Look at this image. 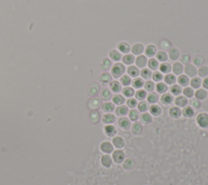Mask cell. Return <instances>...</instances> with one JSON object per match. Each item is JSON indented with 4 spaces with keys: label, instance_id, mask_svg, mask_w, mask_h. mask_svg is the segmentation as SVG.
Listing matches in <instances>:
<instances>
[{
    "label": "cell",
    "instance_id": "1",
    "mask_svg": "<svg viewBox=\"0 0 208 185\" xmlns=\"http://www.w3.org/2000/svg\"><path fill=\"white\" fill-rule=\"evenodd\" d=\"M124 72H125V67L122 63H116V64H114L113 67L111 68V74L115 78L120 77Z\"/></svg>",
    "mask_w": 208,
    "mask_h": 185
},
{
    "label": "cell",
    "instance_id": "2",
    "mask_svg": "<svg viewBox=\"0 0 208 185\" xmlns=\"http://www.w3.org/2000/svg\"><path fill=\"white\" fill-rule=\"evenodd\" d=\"M197 123L199 126L203 128L208 127V114L201 113L197 117Z\"/></svg>",
    "mask_w": 208,
    "mask_h": 185
},
{
    "label": "cell",
    "instance_id": "3",
    "mask_svg": "<svg viewBox=\"0 0 208 185\" xmlns=\"http://www.w3.org/2000/svg\"><path fill=\"white\" fill-rule=\"evenodd\" d=\"M125 158V154L120 149H117L116 151H114L112 154V160L117 164H120L124 161Z\"/></svg>",
    "mask_w": 208,
    "mask_h": 185
},
{
    "label": "cell",
    "instance_id": "4",
    "mask_svg": "<svg viewBox=\"0 0 208 185\" xmlns=\"http://www.w3.org/2000/svg\"><path fill=\"white\" fill-rule=\"evenodd\" d=\"M100 149H101V150H102L103 153L109 154L113 152L114 146L111 142H109V141H104V142H103V143L101 144V145H100Z\"/></svg>",
    "mask_w": 208,
    "mask_h": 185
},
{
    "label": "cell",
    "instance_id": "5",
    "mask_svg": "<svg viewBox=\"0 0 208 185\" xmlns=\"http://www.w3.org/2000/svg\"><path fill=\"white\" fill-rule=\"evenodd\" d=\"M118 124H119L120 127L122 128L123 130H128L131 126V122L128 118L121 117L120 118V119L118 121Z\"/></svg>",
    "mask_w": 208,
    "mask_h": 185
},
{
    "label": "cell",
    "instance_id": "6",
    "mask_svg": "<svg viewBox=\"0 0 208 185\" xmlns=\"http://www.w3.org/2000/svg\"><path fill=\"white\" fill-rule=\"evenodd\" d=\"M185 72H186V74L188 76V77H194L195 76L197 75L198 71H197V69H196V68H195L194 65L188 63V64H186V65Z\"/></svg>",
    "mask_w": 208,
    "mask_h": 185
},
{
    "label": "cell",
    "instance_id": "7",
    "mask_svg": "<svg viewBox=\"0 0 208 185\" xmlns=\"http://www.w3.org/2000/svg\"><path fill=\"white\" fill-rule=\"evenodd\" d=\"M111 80H112V77L108 72H104L99 78V81L101 83V85H106L109 83H111Z\"/></svg>",
    "mask_w": 208,
    "mask_h": 185
},
{
    "label": "cell",
    "instance_id": "8",
    "mask_svg": "<svg viewBox=\"0 0 208 185\" xmlns=\"http://www.w3.org/2000/svg\"><path fill=\"white\" fill-rule=\"evenodd\" d=\"M112 143H113L114 147L118 149H123L124 147V144H125L124 140L121 136H115L113 140H112Z\"/></svg>",
    "mask_w": 208,
    "mask_h": 185
},
{
    "label": "cell",
    "instance_id": "9",
    "mask_svg": "<svg viewBox=\"0 0 208 185\" xmlns=\"http://www.w3.org/2000/svg\"><path fill=\"white\" fill-rule=\"evenodd\" d=\"M100 88L99 84L97 83H92L89 86V89H88V94L90 96H96L99 93Z\"/></svg>",
    "mask_w": 208,
    "mask_h": 185
},
{
    "label": "cell",
    "instance_id": "10",
    "mask_svg": "<svg viewBox=\"0 0 208 185\" xmlns=\"http://www.w3.org/2000/svg\"><path fill=\"white\" fill-rule=\"evenodd\" d=\"M142 125L140 122H134L132 125V132L135 135H139L142 131Z\"/></svg>",
    "mask_w": 208,
    "mask_h": 185
},
{
    "label": "cell",
    "instance_id": "11",
    "mask_svg": "<svg viewBox=\"0 0 208 185\" xmlns=\"http://www.w3.org/2000/svg\"><path fill=\"white\" fill-rule=\"evenodd\" d=\"M104 131L106 133V135L109 137H112L116 134V129L113 125H107L104 127Z\"/></svg>",
    "mask_w": 208,
    "mask_h": 185
},
{
    "label": "cell",
    "instance_id": "12",
    "mask_svg": "<svg viewBox=\"0 0 208 185\" xmlns=\"http://www.w3.org/2000/svg\"><path fill=\"white\" fill-rule=\"evenodd\" d=\"M101 163L103 164V166L104 167H107V168H109V167L111 166L112 164V159L111 158V156H109L108 154H105L102 157V159H101Z\"/></svg>",
    "mask_w": 208,
    "mask_h": 185
},
{
    "label": "cell",
    "instance_id": "13",
    "mask_svg": "<svg viewBox=\"0 0 208 185\" xmlns=\"http://www.w3.org/2000/svg\"><path fill=\"white\" fill-rule=\"evenodd\" d=\"M146 63H147V59L144 55H139L136 59V64L138 68H145Z\"/></svg>",
    "mask_w": 208,
    "mask_h": 185
},
{
    "label": "cell",
    "instance_id": "14",
    "mask_svg": "<svg viewBox=\"0 0 208 185\" xmlns=\"http://www.w3.org/2000/svg\"><path fill=\"white\" fill-rule=\"evenodd\" d=\"M175 103L178 107H185L188 104V100L184 96H179L175 100Z\"/></svg>",
    "mask_w": 208,
    "mask_h": 185
},
{
    "label": "cell",
    "instance_id": "15",
    "mask_svg": "<svg viewBox=\"0 0 208 185\" xmlns=\"http://www.w3.org/2000/svg\"><path fill=\"white\" fill-rule=\"evenodd\" d=\"M115 120H116V117L112 114H105L103 117V122L105 124H111L115 122Z\"/></svg>",
    "mask_w": 208,
    "mask_h": 185
},
{
    "label": "cell",
    "instance_id": "16",
    "mask_svg": "<svg viewBox=\"0 0 208 185\" xmlns=\"http://www.w3.org/2000/svg\"><path fill=\"white\" fill-rule=\"evenodd\" d=\"M195 97L198 100H204L207 97V92L203 89H199L195 93Z\"/></svg>",
    "mask_w": 208,
    "mask_h": 185
},
{
    "label": "cell",
    "instance_id": "17",
    "mask_svg": "<svg viewBox=\"0 0 208 185\" xmlns=\"http://www.w3.org/2000/svg\"><path fill=\"white\" fill-rule=\"evenodd\" d=\"M114 109H115L114 104L111 103V102H105L102 106V110H103L105 113H111V112L113 111Z\"/></svg>",
    "mask_w": 208,
    "mask_h": 185
},
{
    "label": "cell",
    "instance_id": "18",
    "mask_svg": "<svg viewBox=\"0 0 208 185\" xmlns=\"http://www.w3.org/2000/svg\"><path fill=\"white\" fill-rule=\"evenodd\" d=\"M140 120L141 123H143L145 124H148L152 121V116H151L150 114L145 112V113L141 114L140 115Z\"/></svg>",
    "mask_w": 208,
    "mask_h": 185
},
{
    "label": "cell",
    "instance_id": "19",
    "mask_svg": "<svg viewBox=\"0 0 208 185\" xmlns=\"http://www.w3.org/2000/svg\"><path fill=\"white\" fill-rule=\"evenodd\" d=\"M134 167H135V162L132 158H127L123 163V167L125 170H132Z\"/></svg>",
    "mask_w": 208,
    "mask_h": 185
},
{
    "label": "cell",
    "instance_id": "20",
    "mask_svg": "<svg viewBox=\"0 0 208 185\" xmlns=\"http://www.w3.org/2000/svg\"><path fill=\"white\" fill-rule=\"evenodd\" d=\"M109 56H110V58L112 59L113 61H116V62L120 61V60L121 59V58H122L121 54L116 50H111V52H110V54H109Z\"/></svg>",
    "mask_w": 208,
    "mask_h": 185
},
{
    "label": "cell",
    "instance_id": "21",
    "mask_svg": "<svg viewBox=\"0 0 208 185\" xmlns=\"http://www.w3.org/2000/svg\"><path fill=\"white\" fill-rule=\"evenodd\" d=\"M128 112V109L126 106H120L116 110V114L119 116H124Z\"/></svg>",
    "mask_w": 208,
    "mask_h": 185
},
{
    "label": "cell",
    "instance_id": "22",
    "mask_svg": "<svg viewBox=\"0 0 208 185\" xmlns=\"http://www.w3.org/2000/svg\"><path fill=\"white\" fill-rule=\"evenodd\" d=\"M169 115H170V116L172 118L177 119V118H179L181 116V110H180L179 107H176V106L175 107H172V108L170 109V110H169Z\"/></svg>",
    "mask_w": 208,
    "mask_h": 185
},
{
    "label": "cell",
    "instance_id": "23",
    "mask_svg": "<svg viewBox=\"0 0 208 185\" xmlns=\"http://www.w3.org/2000/svg\"><path fill=\"white\" fill-rule=\"evenodd\" d=\"M143 50H144V47H143V45L142 44H140V43H137V44H135V45L133 46L132 48V52L133 54H141L142 52H143Z\"/></svg>",
    "mask_w": 208,
    "mask_h": 185
},
{
    "label": "cell",
    "instance_id": "24",
    "mask_svg": "<svg viewBox=\"0 0 208 185\" xmlns=\"http://www.w3.org/2000/svg\"><path fill=\"white\" fill-rule=\"evenodd\" d=\"M101 98L104 101H107L111 98V92L107 88H103L101 91Z\"/></svg>",
    "mask_w": 208,
    "mask_h": 185
},
{
    "label": "cell",
    "instance_id": "25",
    "mask_svg": "<svg viewBox=\"0 0 208 185\" xmlns=\"http://www.w3.org/2000/svg\"><path fill=\"white\" fill-rule=\"evenodd\" d=\"M110 88H111V89L112 92L114 93H116V94H118V93H120V91H121V85H120V83L118 81H112L111 83V85H110Z\"/></svg>",
    "mask_w": 208,
    "mask_h": 185
},
{
    "label": "cell",
    "instance_id": "26",
    "mask_svg": "<svg viewBox=\"0 0 208 185\" xmlns=\"http://www.w3.org/2000/svg\"><path fill=\"white\" fill-rule=\"evenodd\" d=\"M180 56V51L177 48H172L169 51V58L172 60H177L179 59Z\"/></svg>",
    "mask_w": 208,
    "mask_h": 185
},
{
    "label": "cell",
    "instance_id": "27",
    "mask_svg": "<svg viewBox=\"0 0 208 185\" xmlns=\"http://www.w3.org/2000/svg\"><path fill=\"white\" fill-rule=\"evenodd\" d=\"M172 70H173V72H174L175 75H181L184 71V68H183L181 63H175L173 67H172Z\"/></svg>",
    "mask_w": 208,
    "mask_h": 185
},
{
    "label": "cell",
    "instance_id": "28",
    "mask_svg": "<svg viewBox=\"0 0 208 185\" xmlns=\"http://www.w3.org/2000/svg\"><path fill=\"white\" fill-rule=\"evenodd\" d=\"M182 114H183V115H184L185 117L190 118L194 115V110L193 109L192 106H186V107H185L184 110H183Z\"/></svg>",
    "mask_w": 208,
    "mask_h": 185
},
{
    "label": "cell",
    "instance_id": "29",
    "mask_svg": "<svg viewBox=\"0 0 208 185\" xmlns=\"http://www.w3.org/2000/svg\"><path fill=\"white\" fill-rule=\"evenodd\" d=\"M172 101H173V97L169 94H163L161 98V102L164 105H169L172 103Z\"/></svg>",
    "mask_w": 208,
    "mask_h": 185
},
{
    "label": "cell",
    "instance_id": "30",
    "mask_svg": "<svg viewBox=\"0 0 208 185\" xmlns=\"http://www.w3.org/2000/svg\"><path fill=\"white\" fill-rule=\"evenodd\" d=\"M149 109L150 114L154 116H158L161 114V108L158 105H152Z\"/></svg>",
    "mask_w": 208,
    "mask_h": 185
},
{
    "label": "cell",
    "instance_id": "31",
    "mask_svg": "<svg viewBox=\"0 0 208 185\" xmlns=\"http://www.w3.org/2000/svg\"><path fill=\"white\" fill-rule=\"evenodd\" d=\"M128 73L130 77H138L140 72H139V69L135 66H130L129 68H128Z\"/></svg>",
    "mask_w": 208,
    "mask_h": 185
},
{
    "label": "cell",
    "instance_id": "32",
    "mask_svg": "<svg viewBox=\"0 0 208 185\" xmlns=\"http://www.w3.org/2000/svg\"><path fill=\"white\" fill-rule=\"evenodd\" d=\"M145 54L148 57H153L156 53V47L153 45H149L145 48Z\"/></svg>",
    "mask_w": 208,
    "mask_h": 185
},
{
    "label": "cell",
    "instance_id": "33",
    "mask_svg": "<svg viewBox=\"0 0 208 185\" xmlns=\"http://www.w3.org/2000/svg\"><path fill=\"white\" fill-rule=\"evenodd\" d=\"M118 49L122 53H128L130 50V46L126 42H120L118 45Z\"/></svg>",
    "mask_w": 208,
    "mask_h": 185
},
{
    "label": "cell",
    "instance_id": "34",
    "mask_svg": "<svg viewBox=\"0 0 208 185\" xmlns=\"http://www.w3.org/2000/svg\"><path fill=\"white\" fill-rule=\"evenodd\" d=\"M134 60H135V58L133 54H126L123 57V62L124 64H127V65L133 64Z\"/></svg>",
    "mask_w": 208,
    "mask_h": 185
},
{
    "label": "cell",
    "instance_id": "35",
    "mask_svg": "<svg viewBox=\"0 0 208 185\" xmlns=\"http://www.w3.org/2000/svg\"><path fill=\"white\" fill-rule=\"evenodd\" d=\"M150 106L148 102H146L145 101L141 102L140 103L137 105V109L140 112H145L147 110H149Z\"/></svg>",
    "mask_w": 208,
    "mask_h": 185
},
{
    "label": "cell",
    "instance_id": "36",
    "mask_svg": "<svg viewBox=\"0 0 208 185\" xmlns=\"http://www.w3.org/2000/svg\"><path fill=\"white\" fill-rule=\"evenodd\" d=\"M156 90L159 94H164L167 90V85L163 82H159L156 85Z\"/></svg>",
    "mask_w": 208,
    "mask_h": 185
},
{
    "label": "cell",
    "instance_id": "37",
    "mask_svg": "<svg viewBox=\"0 0 208 185\" xmlns=\"http://www.w3.org/2000/svg\"><path fill=\"white\" fill-rule=\"evenodd\" d=\"M190 85L194 89H198L202 85V81L199 77H194L190 81Z\"/></svg>",
    "mask_w": 208,
    "mask_h": 185
},
{
    "label": "cell",
    "instance_id": "38",
    "mask_svg": "<svg viewBox=\"0 0 208 185\" xmlns=\"http://www.w3.org/2000/svg\"><path fill=\"white\" fill-rule=\"evenodd\" d=\"M113 102L114 104H116V105H122L123 103H124V102H125V99H124V98L123 97L122 95L120 94H116L113 97Z\"/></svg>",
    "mask_w": 208,
    "mask_h": 185
},
{
    "label": "cell",
    "instance_id": "39",
    "mask_svg": "<svg viewBox=\"0 0 208 185\" xmlns=\"http://www.w3.org/2000/svg\"><path fill=\"white\" fill-rule=\"evenodd\" d=\"M141 77L143 78V79H145V80H149L152 77V72L151 71L148 69V68H144V69H142V71L141 72Z\"/></svg>",
    "mask_w": 208,
    "mask_h": 185
},
{
    "label": "cell",
    "instance_id": "40",
    "mask_svg": "<svg viewBox=\"0 0 208 185\" xmlns=\"http://www.w3.org/2000/svg\"><path fill=\"white\" fill-rule=\"evenodd\" d=\"M128 117H129V119L132 121H136L139 118V112L135 109H133L128 113Z\"/></svg>",
    "mask_w": 208,
    "mask_h": 185
},
{
    "label": "cell",
    "instance_id": "41",
    "mask_svg": "<svg viewBox=\"0 0 208 185\" xmlns=\"http://www.w3.org/2000/svg\"><path fill=\"white\" fill-rule=\"evenodd\" d=\"M178 83L181 85V86H184L186 87L189 85L190 83V80H189V77H186L185 75H181V77L178 78Z\"/></svg>",
    "mask_w": 208,
    "mask_h": 185
},
{
    "label": "cell",
    "instance_id": "42",
    "mask_svg": "<svg viewBox=\"0 0 208 185\" xmlns=\"http://www.w3.org/2000/svg\"><path fill=\"white\" fill-rule=\"evenodd\" d=\"M159 69H160L161 72H163V73H165V74H166V73H169V72H171L172 67H171V65H170L168 63H163L160 65Z\"/></svg>",
    "mask_w": 208,
    "mask_h": 185
},
{
    "label": "cell",
    "instance_id": "43",
    "mask_svg": "<svg viewBox=\"0 0 208 185\" xmlns=\"http://www.w3.org/2000/svg\"><path fill=\"white\" fill-rule=\"evenodd\" d=\"M111 60L108 59H104L103 60L102 63H101V65H100L101 69L103 70V71L108 70L109 68H111Z\"/></svg>",
    "mask_w": 208,
    "mask_h": 185
},
{
    "label": "cell",
    "instance_id": "44",
    "mask_svg": "<svg viewBox=\"0 0 208 185\" xmlns=\"http://www.w3.org/2000/svg\"><path fill=\"white\" fill-rule=\"evenodd\" d=\"M158 95H157V94H155V93H150V94L147 96V101H148L149 103H156V102H158Z\"/></svg>",
    "mask_w": 208,
    "mask_h": 185
},
{
    "label": "cell",
    "instance_id": "45",
    "mask_svg": "<svg viewBox=\"0 0 208 185\" xmlns=\"http://www.w3.org/2000/svg\"><path fill=\"white\" fill-rule=\"evenodd\" d=\"M122 93L127 98H131L134 94V90L131 87H125L122 90Z\"/></svg>",
    "mask_w": 208,
    "mask_h": 185
},
{
    "label": "cell",
    "instance_id": "46",
    "mask_svg": "<svg viewBox=\"0 0 208 185\" xmlns=\"http://www.w3.org/2000/svg\"><path fill=\"white\" fill-rule=\"evenodd\" d=\"M164 81L167 83V85H172V84H175V82L177 81L176 77L172 74H167L166 75V77H164Z\"/></svg>",
    "mask_w": 208,
    "mask_h": 185
},
{
    "label": "cell",
    "instance_id": "47",
    "mask_svg": "<svg viewBox=\"0 0 208 185\" xmlns=\"http://www.w3.org/2000/svg\"><path fill=\"white\" fill-rule=\"evenodd\" d=\"M143 85H144V82H143V80L141 78H136L133 81V86L135 89H140Z\"/></svg>",
    "mask_w": 208,
    "mask_h": 185
},
{
    "label": "cell",
    "instance_id": "48",
    "mask_svg": "<svg viewBox=\"0 0 208 185\" xmlns=\"http://www.w3.org/2000/svg\"><path fill=\"white\" fill-rule=\"evenodd\" d=\"M131 78L129 76H128V75H124L121 77L120 78V83L122 84L124 86H128L130 84H131Z\"/></svg>",
    "mask_w": 208,
    "mask_h": 185
},
{
    "label": "cell",
    "instance_id": "49",
    "mask_svg": "<svg viewBox=\"0 0 208 185\" xmlns=\"http://www.w3.org/2000/svg\"><path fill=\"white\" fill-rule=\"evenodd\" d=\"M198 76L200 77H205L208 76V67L207 66H202L198 69Z\"/></svg>",
    "mask_w": 208,
    "mask_h": 185
},
{
    "label": "cell",
    "instance_id": "50",
    "mask_svg": "<svg viewBox=\"0 0 208 185\" xmlns=\"http://www.w3.org/2000/svg\"><path fill=\"white\" fill-rule=\"evenodd\" d=\"M135 95L137 99L142 101V100H144L146 98V92H145V90H143V89H140V90L137 91Z\"/></svg>",
    "mask_w": 208,
    "mask_h": 185
},
{
    "label": "cell",
    "instance_id": "51",
    "mask_svg": "<svg viewBox=\"0 0 208 185\" xmlns=\"http://www.w3.org/2000/svg\"><path fill=\"white\" fill-rule=\"evenodd\" d=\"M148 66L151 70H156L158 68V62L155 59H150L148 62Z\"/></svg>",
    "mask_w": 208,
    "mask_h": 185
},
{
    "label": "cell",
    "instance_id": "52",
    "mask_svg": "<svg viewBox=\"0 0 208 185\" xmlns=\"http://www.w3.org/2000/svg\"><path fill=\"white\" fill-rule=\"evenodd\" d=\"M156 58L160 62H165L167 59V54L164 51H159L156 54Z\"/></svg>",
    "mask_w": 208,
    "mask_h": 185
},
{
    "label": "cell",
    "instance_id": "53",
    "mask_svg": "<svg viewBox=\"0 0 208 185\" xmlns=\"http://www.w3.org/2000/svg\"><path fill=\"white\" fill-rule=\"evenodd\" d=\"M182 92V89H181V87L178 85H174L172 86L171 88V93H172L173 95H177L181 94V93Z\"/></svg>",
    "mask_w": 208,
    "mask_h": 185
},
{
    "label": "cell",
    "instance_id": "54",
    "mask_svg": "<svg viewBox=\"0 0 208 185\" xmlns=\"http://www.w3.org/2000/svg\"><path fill=\"white\" fill-rule=\"evenodd\" d=\"M100 119V115L98 111H93L90 115V120L93 123H97L99 121Z\"/></svg>",
    "mask_w": 208,
    "mask_h": 185
},
{
    "label": "cell",
    "instance_id": "55",
    "mask_svg": "<svg viewBox=\"0 0 208 185\" xmlns=\"http://www.w3.org/2000/svg\"><path fill=\"white\" fill-rule=\"evenodd\" d=\"M183 94L184 95L186 96V98H192L194 94V89L190 87H186V89H184L183 91Z\"/></svg>",
    "mask_w": 208,
    "mask_h": 185
},
{
    "label": "cell",
    "instance_id": "56",
    "mask_svg": "<svg viewBox=\"0 0 208 185\" xmlns=\"http://www.w3.org/2000/svg\"><path fill=\"white\" fill-rule=\"evenodd\" d=\"M205 62V59L203 56L198 55V56H196L194 59V64H195L196 66H201L203 65Z\"/></svg>",
    "mask_w": 208,
    "mask_h": 185
},
{
    "label": "cell",
    "instance_id": "57",
    "mask_svg": "<svg viewBox=\"0 0 208 185\" xmlns=\"http://www.w3.org/2000/svg\"><path fill=\"white\" fill-rule=\"evenodd\" d=\"M90 107L92 109H97L98 107H99L100 106V101L98 98H94V99H92L90 101V102L89 104Z\"/></svg>",
    "mask_w": 208,
    "mask_h": 185
},
{
    "label": "cell",
    "instance_id": "58",
    "mask_svg": "<svg viewBox=\"0 0 208 185\" xmlns=\"http://www.w3.org/2000/svg\"><path fill=\"white\" fill-rule=\"evenodd\" d=\"M152 78H153V80H154V81H161L163 80V74L159 72H155L153 73Z\"/></svg>",
    "mask_w": 208,
    "mask_h": 185
},
{
    "label": "cell",
    "instance_id": "59",
    "mask_svg": "<svg viewBox=\"0 0 208 185\" xmlns=\"http://www.w3.org/2000/svg\"><path fill=\"white\" fill-rule=\"evenodd\" d=\"M144 86H145V90L149 91V92H151V91L154 90V84L153 81H146V83L144 85Z\"/></svg>",
    "mask_w": 208,
    "mask_h": 185
},
{
    "label": "cell",
    "instance_id": "60",
    "mask_svg": "<svg viewBox=\"0 0 208 185\" xmlns=\"http://www.w3.org/2000/svg\"><path fill=\"white\" fill-rule=\"evenodd\" d=\"M190 60V54L188 53H184V54L181 55V62L182 63H185V64H188Z\"/></svg>",
    "mask_w": 208,
    "mask_h": 185
},
{
    "label": "cell",
    "instance_id": "61",
    "mask_svg": "<svg viewBox=\"0 0 208 185\" xmlns=\"http://www.w3.org/2000/svg\"><path fill=\"white\" fill-rule=\"evenodd\" d=\"M137 105V102L134 98H129L127 101V106L130 108H134Z\"/></svg>",
    "mask_w": 208,
    "mask_h": 185
},
{
    "label": "cell",
    "instance_id": "62",
    "mask_svg": "<svg viewBox=\"0 0 208 185\" xmlns=\"http://www.w3.org/2000/svg\"><path fill=\"white\" fill-rule=\"evenodd\" d=\"M190 105L192 106V107H194L196 109H198L201 107V102H199V100L196 99H192L190 102Z\"/></svg>",
    "mask_w": 208,
    "mask_h": 185
},
{
    "label": "cell",
    "instance_id": "63",
    "mask_svg": "<svg viewBox=\"0 0 208 185\" xmlns=\"http://www.w3.org/2000/svg\"><path fill=\"white\" fill-rule=\"evenodd\" d=\"M203 85L205 89H208V77H206V78L204 79L203 82Z\"/></svg>",
    "mask_w": 208,
    "mask_h": 185
}]
</instances>
